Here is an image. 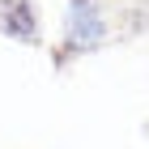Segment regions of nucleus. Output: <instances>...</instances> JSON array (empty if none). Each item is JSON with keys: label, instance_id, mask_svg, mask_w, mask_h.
<instances>
[{"label": "nucleus", "instance_id": "obj_1", "mask_svg": "<svg viewBox=\"0 0 149 149\" xmlns=\"http://www.w3.org/2000/svg\"><path fill=\"white\" fill-rule=\"evenodd\" d=\"M98 38H102V17H98V9L85 4V0H77L68 9V47H94Z\"/></svg>", "mask_w": 149, "mask_h": 149}, {"label": "nucleus", "instance_id": "obj_2", "mask_svg": "<svg viewBox=\"0 0 149 149\" xmlns=\"http://www.w3.org/2000/svg\"><path fill=\"white\" fill-rule=\"evenodd\" d=\"M0 26H4L9 34H17L22 43H30V38L38 34V22H34L30 0H4V9H0Z\"/></svg>", "mask_w": 149, "mask_h": 149}]
</instances>
